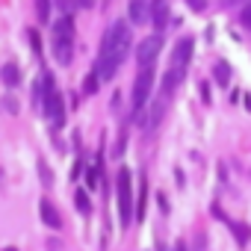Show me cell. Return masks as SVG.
Listing matches in <instances>:
<instances>
[{"label": "cell", "mask_w": 251, "mask_h": 251, "mask_svg": "<svg viewBox=\"0 0 251 251\" xmlns=\"http://www.w3.org/2000/svg\"><path fill=\"white\" fill-rule=\"evenodd\" d=\"M130 53V27L124 24V21H115L103 39H100V50H98V62H95V74L98 80H112L115 71L121 68V62L127 59Z\"/></svg>", "instance_id": "1"}, {"label": "cell", "mask_w": 251, "mask_h": 251, "mask_svg": "<svg viewBox=\"0 0 251 251\" xmlns=\"http://www.w3.org/2000/svg\"><path fill=\"white\" fill-rule=\"evenodd\" d=\"M239 18H242V24H245V27L251 30V3H248V6L242 9V15H239Z\"/></svg>", "instance_id": "19"}, {"label": "cell", "mask_w": 251, "mask_h": 251, "mask_svg": "<svg viewBox=\"0 0 251 251\" xmlns=\"http://www.w3.org/2000/svg\"><path fill=\"white\" fill-rule=\"evenodd\" d=\"M18 80H21L18 68H15V65H6V68H3V83H6V86H15Z\"/></svg>", "instance_id": "13"}, {"label": "cell", "mask_w": 251, "mask_h": 251, "mask_svg": "<svg viewBox=\"0 0 251 251\" xmlns=\"http://www.w3.org/2000/svg\"><path fill=\"white\" fill-rule=\"evenodd\" d=\"M233 230H236V239H239V242H245V239L251 236V230H248V227H242V225H233Z\"/></svg>", "instance_id": "18"}, {"label": "cell", "mask_w": 251, "mask_h": 251, "mask_svg": "<svg viewBox=\"0 0 251 251\" xmlns=\"http://www.w3.org/2000/svg\"><path fill=\"white\" fill-rule=\"evenodd\" d=\"M145 216V180H142V189H139V204H136V222Z\"/></svg>", "instance_id": "15"}, {"label": "cell", "mask_w": 251, "mask_h": 251, "mask_svg": "<svg viewBox=\"0 0 251 251\" xmlns=\"http://www.w3.org/2000/svg\"><path fill=\"white\" fill-rule=\"evenodd\" d=\"M83 89H86V95H92V92L98 89V74H95V71L86 77V86H83Z\"/></svg>", "instance_id": "16"}, {"label": "cell", "mask_w": 251, "mask_h": 251, "mask_svg": "<svg viewBox=\"0 0 251 251\" xmlns=\"http://www.w3.org/2000/svg\"><path fill=\"white\" fill-rule=\"evenodd\" d=\"M192 50H195V42L186 36V39H180L177 42V48H175V56H172V65H177V68H186L189 65V59H192Z\"/></svg>", "instance_id": "8"}, {"label": "cell", "mask_w": 251, "mask_h": 251, "mask_svg": "<svg viewBox=\"0 0 251 251\" xmlns=\"http://www.w3.org/2000/svg\"><path fill=\"white\" fill-rule=\"evenodd\" d=\"M151 92H154V68L151 65H142L139 74H136V80H133V109L136 112L148 103Z\"/></svg>", "instance_id": "5"}, {"label": "cell", "mask_w": 251, "mask_h": 251, "mask_svg": "<svg viewBox=\"0 0 251 251\" xmlns=\"http://www.w3.org/2000/svg\"><path fill=\"white\" fill-rule=\"evenodd\" d=\"M151 6H154V0H130V3H127L130 21L133 24H145L151 18Z\"/></svg>", "instance_id": "7"}, {"label": "cell", "mask_w": 251, "mask_h": 251, "mask_svg": "<svg viewBox=\"0 0 251 251\" xmlns=\"http://www.w3.org/2000/svg\"><path fill=\"white\" fill-rule=\"evenodd\" d=\"M183 71H186V68H177V65H172V68H169V74L163 77V86H160L163 98H169V95L175 92V86H180V80H183Z\"/></svg>", "instance_id": "9"}, {"label": "cell", "mask_w": 251, "mask_h": 251, "mask_svg": "<svg viewBox=\"0 0 251 251\" xmlns=\"http://www.w3.org/2000/svg\"><path fill=\"white\" fill-rule=\"evenodd\" d=\"M74 204H77V210H80L83 216H92V201H89V195H86L83 189L74 192Z\"/></svg>", "instance_id": "12"}, {"label": "cell", "mask_w": 251, "mask_h": 251, "mask_svg": "<svg viewBox=\"0 0 251 251\" xmlns=\"http://www.w3.org/2000/svg\"><path fill=\"white\" fill-rule=\"evenodd\" d=\"M77 6H83V9H92V6H95V0H77Z\"/></svg>", "instance_id": "21"}, {"label": "cell", "mask_w": 251, "mask_h": 251, "mask_svg": "<svg viewBox=\"0 0 251 251\" xmlns=\"http://www.w3.org/2000/svg\"><path fill=\"white\" fill-rule=\"evenodd\" d=\"M189 6H192L195 12H201V9H204V0H189Z\"/></svg>", "instance_id": "20"}, {"label": "cell", "mask_w": 251, "mask_h": 251, "mask_svg": "<svg viewBox=\"0 0 251 251\" xmlns=\"http://www.w3.org/2000/svg\"><path fill=\"white\" fill-rule=\"evenodd\" d=\"M216 80H219L222 86H227V80H230V71H227V65H225V62H219V65H216Z\"/></svg>", "instance_id": "14"}, {"label": "cell", "mask_w": 251, "mask_h": 251, "mask_svg": "<svg viewBox=\"0 0 251 251\" xmlns=\"http://www.w3.org/2000/svg\"><path fill=\"white\" fill-rule=\"evenodd\" d=\"M39 216H42V222H45L50 230H59V227H62V219H59V213L53 210L50 201H42V204H39Z\"/></svg>", "instance_id": "10"}, {"label": "cell", "mask_w": 251, "mask_h": 251, "mask_svg": "<svg viewBox=\"0 0 251 251\" xmlns=\"http://www.w3.org/2000/svg\"><path fill=\"white\" fill-rule=\"evenodd\" d=\"M151 21H154L157 30L166 27V21H169V3H166V0H154V6H151Z\"/></svg>", "instance_id": "11"}, {"label": "cell", "mask_w": 251, "mask_h": 251, "mask_svg": "<svg viewBox=\"0 0 251 251\" xmlns=\"http://www.w3.org/2000/svg\"><path fill=\"white\" fill-rule=\"evenodd\" d=\"M115 186H118V222H121V227H130V222L136 219V210H133V177H130L127 166L118 169Z\"/></svg>", "instance_id": "2"}, {"label": "cell", "mask_w": 251, "mask_h": 251, "mask_svg": "<svg viewBox=\"0 0 251 251\" xmlns=\"http://www.w3.org/2000/svg\"><path fill=\"white\" fill-rule=\"evenodd\" d=\"M175 251H186V245H183V242H177V245H175Z\"/></svg>", "instance_id": "22"}, {"label": "cell", "mask_w": 251, "mask_h": 251, "mask_svg": "<svg viewBox=\"0 0 251 251\" xmlns=\"http://www.w3.org/2000/svg\"><path fill=\"white\" fill-rule=\"evenodd\" d=\"M160 50H163V39L160 36H148V39H142L136 45V62L139 65H154V59L160 56Z\"/></svg>", "instance_id": "6"}, {"label": "cell", "mask_w": 251, "mask_h": 251, "mask_svg": "<svg viewBox=\"0 0 251 251\" xmlns=\"http://www.w3.org/2000/svg\"><path fill=\"white\" fill-rule=\"evenodd\" d=\"M36 3H39V21H48V15H50L48 0H36Z\"/></svg>", "instance_id": "17"}, {"label": "cell", "mask_w": 251, "mask_h": 251, "mask_svg": "<svg viewBox=\"0 0 251 251\" xmlns=\"http://www.w3.org/2000/svg\"><path fill=\"white\" fill-rule=\"evenodd\" d=\"M6 251H15V248H6Z\"/></svg>", "instance_id": "23"}, {"label": "cell", "mask_w": 251, "mask_h": 251, "mask_svg": "<svg viewBox=\"0 0 251 251\" xmlns=\"http://www.w3.org/2000/svg\"><path fill=\"white\" fill-rule=\"evenodd\" d=\"M42 92H45V98H42V109H45V115L50 118L53 127H56V124L62 127V121H65V103H62V95H59V89H56V83H53L50 74L42 77Z\"/></svg>", "instance_id": "4"}, {"label": "cell", "mask_w": 251, "mask_h": 251, "mask_svg": "<svg viewBox=\"0 0 251 251\" xmlns=\"http://www.w3.org/2000/svg\"><path fill=\"white\" fill-rule=\"evenodd\" d=\"M50 45H53V59H56L59 65H68V62L74 59V21H71L68 15L53 24V39H50Z\"/></svg>", "instance_id": "3"}]
</instances>
